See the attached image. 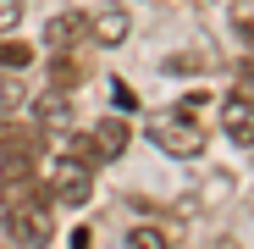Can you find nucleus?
I'll use <instances>...</instances> for the list:
<instances>
[{"instance_id": "nucleus-1", "label": "nucleus", "mask_w": 254, "mask_h": 249, "mask_svg": "<svg viewBox=\"0 0 254 249\" xmlns=\"http://www.w3.org/2000/svg\"><path fill=\"white\" fill-rule=\"evenodd\" d=\"M199 111H204V94H193V100H177L172 111L149 116V139H155V150H160V155H172V161H193V155L204 150Z\"/></svg>"}, {"instance_id": "nucleus-2", "label": "nucleus", "mask_w": 254, "mask_h": 249, "mask_svg": "<svg viewBox=\"0 0 254 249\" xmlns=\"http://www.w3.org/2000/svg\"><path fill=\"white\" fill-rule=\"evenodd\" d=\"M89 194H94V166H83V161L61 155L56 172H50V199L66 205V211H83V205H89Z\"/></svg>"}, {"instance_id": "nucleus-3", "label": "nucleus", "mask_w": 254, "mask_h": 249, "mask_svg": "<svg viewBox=\"0 0 254 249\" xmlns=\"http://www.w3.org/2000/svg\"><path fill=\"white\" fill-rule=\"evenodd\" d=\"M221 128H227V139L232 144H254V94H227L221 100Z\"/></svg>"}, {"instance_id": "nucleus-4", "label": "nucleus", "mask_w": 254, "mask_h": 249, "mask_svg": "<svg viewBox=\"0 0 254 249\" xmlns=\"http://www.w3.org/2000/svg\"><path fill=\"white\" fill-rule=\"evenodd\" d=\"M33 128H39V133H66V128H72V100H66V89H50V94L33 100Z\"/></svg>"}, {"instance_id": "nucleus-5", "label": "nucleus", "mask_w": 254, "mask_h": 249, "mask_svg": "<svg viewBox=\"0 0 254 249\" xmlns=\"http://www.w3.org/2000/svg\"><path fill=\"white\" fill-rule=\"evenodd\" d=\"M83 33H89V17H83V11H56V17L45 22V45H50V50H72Z\"/></svg>"}, {"instance_id": "nucleus-6", "label": "nucleus", "mask_w": 254, "mask_h": 249, "mask_svg": "<svg viewBox=\"0 0 254 249\" xmlns=\"http://www.w3.org/2000/svg\"><path fill=\"white\" fill-rule=\"evenodd\" d=\"M89 139H94V150H100V161H116V155L127 150V122H122V116H105L100 128L89 133Z\"/></svg>"}, {"instance_id": "nucleus-7", "label": "nucleus", "mask_w": 254, "mask_h": 249, "mask_svg": "<svg viewBox=\"0 0 254 249\" xmlns=\"http://www.w3.org/2000/svg\"><path fill=\"white\" fill-rule=\"evenodd\" d=\"M89 33L100 39V45H122V39H127V11H122V6H111V11L89 17Z\"/></svg>"}, {"instance_id": "nucleus-8", "label": "nucleus", "mask_w": 254, "mask_h": 249, "mask_svg": "<svg viewBox=\"0 0 254 249\" xmlns=\"http://www.w3.org/2000/svg\"><path fill=\"white\" fill-rule=\"evenodd\" d=\"M50 83H56V89H72V83H83V61H77L72 50H56V61H50Z\"/></svg>"}, {"instance_id": "nucleus-9", "label": "nucleus", "mask_w": 254, "mask_h": 249, "mask_svg": "<svg viewBox=\"0 0 254 249\" xmlns=\"http://www.w3.org/2000/svg\"><path fill=\"white\" fill-rule=\"evenodd\" d=\"M33 67V45L22 39H0V72H28Z\"/></svg>"}, {"instance_id": "nucleus-10", "label": "nucleus", "mask_w": 254, "mask_h": 249, "mask_svg": "<svg viewBox=\"0 0 254 249\" xmlns=\"http://www.w3.org/2000/svg\"><path fill=\"white\" fill-rule=\"evenodd\" d=\"M66 155H72V161H83V166H105V161H100V150H94V139H72V144H66Z\"/></svg>"}, {"instance_id": "nucleus-11", "label": "nucleus", "mask_w": 254, "mask_h": 249, "mask_svg": "<svg viewBox=\"0 0 254 249\" xmlns=\"http://www.w3.org/2000/svg\"><path fill=\"white\" fill-rule=\"evenodd\" d=\"M22 100V72H0V105H17Z\"/></svg>"}, {"instance_id": "nucleus-12", "label": "nucleus", "mask_w": 254, "mask_h": 249, "mask_svg": "<svg viewBox=\"0 0 254 249\" xmlns=\"http://www.w3.org/2000/svg\"><path fill=\"white\" fill-rule=\"evenodd\" d=\"M127 244H138V249H160L166 233H155V227H133V233H127Z\"/></svg>"}, {"instance_id": "nucleus-13", "label": "nucleus", "mask_w": 254, "mask_h": 249, "mask_svg": "<svg viewBox=\"0 0 254 249\" xmlns=\"http://www.w3.org/2000/svg\"><path fill=\"white\" fill-rule=\"evenodd\" d=\"M17 17H22V0H0V33H11Z\"/></svg>"}]
</instances>
